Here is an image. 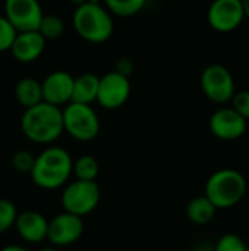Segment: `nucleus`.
Masks as SVG:
<instances>
[{
  "label": "nucleus",
  "mask_w": 249,
  "mask_h": 251,
  "mask_svg": "<svg viewBox=\"0 0 249 251\" xmlns=\"http://www.w3.org/2000/svg\"><path fill=\"white\" fill-rule=\"evenodd\" d=\"M216 212H217V209L205 196L192 199L186 206V216H188L189 222H192L194 225L210 224L214 219Z\"/></svg>",
  "instance_id": "18"
},
{
  "label": "nucleus",
  "mask_w": 249,
  "mask_h": 251,
  "mask_svg": "<svg viewBox=\"0 0 249 251\" xmlns=\"http://www.w3.org/2000/svg\"><path fill=\"white\" fill-rule=\"evenodd\" d=\"M34 162H35V157L29 151H26V150H19L12 157L13 168L18 172H21V174H31Z\"/></svg>",
  "instance_id": "25"
},
{
  "label": "nucleus",
  "mask_w": 249,
  "mask_h": 251,
  "mask_svg": "<svg viewBox=\"0 0 249 251\" xmlns=\"http://www.w3.org/2000/svg\"><path fill=\"white\" fill-rule=\"evenodd\" d=\"M242 6H244V13H245V18L249 19V0H242Z\"/></svg>",
  "instance_id": "29"
},
{
  "label": "nucleus",
  "mask_w": 249,
  "mask_h": 251,
  "mask_svg": "<svg viewBox=\"0 0 249 251\" xmlns=\"http://www.w3.org/2000/svg\"><path fill=\"white\" fill-rule=\"evenodd\" d=\"M72 165V159L65 149L48 147L35 157L31 178L35 185L44 190H54L69 179Z\"/></svg>",
  "instance_id": "3"
},
{
  "label": "nucleus",
  "mask_w": 249,
  "mask_h": 251,
  "mask_svg": "<svg viewBox=\"0 0 249 251\" xmlns=\"http://www.w3.org/2000/svg\"><path fill=\"white\" fill-rule=\"evenodd\" d=\"M232 107L247 121H249V90L245 91H238L233 94L232 100Z\"/></svg>",
  "instance_id": "26"
},
{
  "label": "nucleus",
  "mask_w": 249,
  "mask_h": 251,
  "mask_svg": "<svg viewBox=\"0 0 249 251\" xmlns=\"http://www.w3.org/2000/svg\"><path fill=\"white\" fill-rule=\"evenodd\" d=\"M211 134L223 141H235L247 132L248 121L242 118L232 106L219 107L208 122Z\"/></svg>",
  "instance_id": "11"
},
{
  "label": "nucleus",
  "mask_w": 249,
  "mask_h": 251,
  "mask_svg": "<svg viewBox=\"0 0 249 251\" xmlns=\"http://www.w3.org/2000/svg\"><path fill=\"white\" fill-rule=\"evenodd\" d=\"M248 190L247 178L242 172L230 168L216 171L205 184V197L217 210H226L238 206Z\"/></svg>",
  "instance_id": "2"
},
{
  "label": "nucleus",
  "mask_w": 249,
  "mask_h": 251,
  "mask_svg": "<svg viewBox=\"0 0 249 251\" xmlns=\"http://www.w3.org/2000/svg\"><path fill=\"white\" fill-rule=\"evenodd\" d=\"M21 129L23 135L34 143H53L63 132L62 109L45 101L31 106L25 109L21 118Z\"/></svg>",
  "instance_id": "1"
},
{
  "label": "nucleus",
  "mask_w": 249,
  "mask_h": 251,
  "mask_svg": "<svg viewBox=\"0 0 249 251\" xmlns=\"http://www.w3.org/2000/svg\"><path fill=\"white\" fill-rule=\"evenodd\" d=\"M63 131L78 141H91L98 135L100 119L91 104L70 101L62 110Z\"/></svg>",
  "instance_id": "5"
},
{
  "label": "nucleus",
  "mask_w": 249,
  "mask_h": 251,
  "mask_svg": "<svg viewBox=\"0 0 249 251\" xmlns=\"http://www.w3.org/2000/svg\"><path fill=\"white\" fill-rule=\"evenodd\" d=\"M73 28L88 43H104L113 34V21L104 6L95 0H87L73 12Z\"/></svg>",
  "instance_id": "4"
},
{
  "label": "nucleus",
  "mask_w": 249,
  "mask_h": 251,
  "mask_svg": "<svg viewBox=\"0 0 249 251\" xmlns=\"http://www.w3.org/2000/svg\"><path fill=\"white\" fill-rule=\"evenodd\" d=\"M208 24L217 32H232L245 19L242 0H213L207 12Z\"/></svg>",
  "instance_id": "10"
},
{
  "label": "nucleus",
  "mask_w": 249,
  "mask_h": 251,
  "mask_svg": "<svg viewBox=\"0 0 249 251\" xmlns=\"http://www.w3.org/2000/svg\"><path fill=\"white\" fill-rule=\"evenodd\" d=\"M132 71H134V63H132L131 59L123 57V59H120V60L117 62V65H116V72H119V74H122V75H125V76H128V78H129V75L132 74Z\"/></svg>",
  "instance_id": "27"
},
{
  "label": "nucleus",
  "mask_w": 249,
  "mask_h": 251,
  "mask_svg": "<svg viewBox=\"0 0 249 251\" xmlns=\"http://www.w3.org/2000/svg\"><path fill=\"white\" fill-rule=\"evenodd\" d=\"M0 251H29V250H26V249H23V247H19V246H7V247L1 249Z\"/></svg>",
  "instance_id": "28"
},
{
  "label": "nucleus",
  "mask_w": 249,
  "mask_h": 251,
  "mask_svg": "<svg viewBox=\"0 0 249 251\" xmlns=\"http://www.w3.org/2000/svg\"><path fill=\"white\" fill-rule=\"evenodd\" d=\"M201 88L204 96L217 104L230 103L235 91V79L232 72L220 65H208L201 74Z\"/></svg>",
  "instance_id": "6"
},
{
  "label": "nucleus",
  "mask_w": 249,
  "mask_h": 251,
  "mask_svg": "<svg viewBox=\"0 0 249 251\" xmlns=\"http://www.w3.org/2000/svg\"><path fill=\"white\" fill-rule=\"evenodd\" d=\"M82 232H84V222L81 216L65 212L54 216L48 222L47 238L51 244L65 247L78 241Z\"/></svg>",
  "instance_id": "12"
},
{
  "label": "nucleus",
  "mask_w": 249,
  "mask_h": 251,
  "mask_svg": "<svg viewBox=\"0 0 249 251\" xmlns=\"http://www.w3.org/2000/svg\"><path fill=\"white\" fill-rule=\"evenodd\" d=\"M43 101L53 106H63L70 103L73 90V76L66 71H54L41 82Z\"/></svg>",
  "instance_id": "13"
},
{
  "label": "nucleus",
  "mask_w": 249,
  "mask_h": 251,
  "mask_svg": "<svg viewBox=\"0 0 249 251\" xmlns=\"http://www.w3.org/2000/svg\"><path fill=\"white\" fill-rule=\"evenodd\" d=\"M16 218H18V213H16L15 204L10 200L1 199L0 200V234L10 229L15 225Z\"/></svg>",
  "instance_id": "22"
},
{
  "label": "nucleus",
  "mask_w": 249,
  "mask_h": 251,
  "mask_svg": "<svg viewBox=\"0 0 249 251\" xmlns=\"http://www.w3.org/2000/svg\"><path fill=\"white\" fill-rule=\"evenodd\" d=\"M98 81L100 76L94 74H82L73 78V90H72V100L75 103L91 104L97 100L98 91Z\"/></svg>",
  "instance_id": "16"
},
{
  "label": "nucleus",
  "mask_w": 249,
  "mask_h": 251,
  "mask_svg": "<svg viewBox=\"0 0 249 251\" xmlns=\"http://www.w3.org/2000/svg\"><path fill=\"white\" fill-rule=\"evenodd\" d=\"M37 31L44 37L45 41L57 40L65 32V22L56 15H43Z\"/></svg>",
  "instance_id": "20"
},
{
  "label": "nucleus",
  "mask_w": 249,
  "mask_h": 251,
  "mask_svg": "<svg viewBox=\"0 0 249 251\" xmlns=\"http://www.w3.org/2000/svg\"><path fill=\"white\" fill-rule=\"evenodd\" d=\"M15 97L21 106L25 109L35 106L43 101V90L41 82L35 78H22L15 85Z\"/></svg>",
  "instance_id": "17"
},
{
  "label": "nucleus",
  "mask_w": 249,
  "mask_h": 251,
  "mask_svg": "<svg viewBox=\"0 0 249 251\" xmlns=\"http://www.w3.org/2000/svg\"><path fill=\"white\" fill-rule=\"evenodd\" d=\"M16 229L19 235L28 243H41L47 238L48 222L37 212H23L16 218Z\"/></svg>",
  "instance_id": "15"
},
{
  "label": "nucleus",
  "mask_w": 249,
  "mask_h": 251,
  "mask_svg": "<svg viewBox=\"0 0 249 251\" xmlns=\"http://www.w3.org/2000/svg\"><path fill=\"white\" fill-rule=\"evenodd\" d=\"M103 1L109 12L122 18H129L139 13L147 4V0H103Z\"/></svg>",
  "instance_id": "19"
},
{
  "label": "nucleus",
  "mask_w": 249,
  "mask_h": 251,
  "mask_svg": "<svg viewBox=\"0 0 249 251\" xmlns=\"http://www.w3.org/2000/svg\"><path fill=\"white\" fill-rule=\"evenodd\" d=\"M68 1H70V3H73V4H81V3H84V1H87V0H68Z\"/></svg>",
  "instance_id": "30"
},
{
  "label": "nucleus",
  "mask_w": 249,
  "mask_h": 251,
  "mask_svg": "<svg viewBox=\"0 0 249 251\" xmlns=\"http://www.w3.org/2000/svg\"><path fill=\"white\" fill-rule=\"evenodd\" d=\"M129 96H131L129 78L113 71L100 78L95 101H98V104L104 109L114 110L122 107L128 101Z\"/></svg>",
  "instance_id": "8"
},
{
  "label": "nucleus",
  "mask_w": 249,
  "mask_h": 251,
  "mask_svg": "<svg viewBox=\"0 0 249 251\" xmlns=\"http://www.w3.org/2000/svg\"><path fill=\"white\" fill-rule=\"evenodd\" d=\"M45 43L47 41L38 31H23L16 34L9 51L18 62L31 63L43 54Z\"/></svg>",
  "instance_id": "14"
},
{
  "label": "nucleus",
  "mask_w": 249,
  "mask_h": 251,
  "mask_svg": "<svg viewBox=\"0 0 249 251\" xmlns=\"http://www.w3.org/2000/svg\"><path fill=\"white\" fill-rule=\"evenodd\" d=\"M72 171L75 172L78 179L95 181L100 168H98V162L95 160V157L85 154V156L78 157V160L72 165Z\"/></svg>",
  "instance_id": "21"
},
{
  "label": "nucleus",
  "mask_w": 249,
  "mask_h": 251,
  "mask_svg": "<svg viewBox=\"0 0 249 251\" xmlns=\"http://www.w3.org/2000/svg\"><path fill=\"white\" fill-rule=\"evenodd\" d=\"M247 251H249V246H248V247H247Z\"/></svg>",
  "instance_id": "32"
},
{
  "label": "nucleus",
  "mask_w": 249,
  "mask_h": 251,
  "mask_svg": "<svg viewBox=\"0 0 249 251\" xmlns=\"http://www.w3.org/2000/svg\"><path fill=\"white\" fill-rule=\"evenodd\" d=\"M43 9L38 0H6L4 18L16 32L37 31L43 18Z\"/></svg>",
  "instance_id": "9"
},
{
  "label": "nucleus",
  "mask_w": 249,
  "mask_h": 251,
  "mask_svg": "<svg viewBox=\"0 0 249 251\" xmlns=\"http://www.w3.org/2000/svg\"><path fill=\"white\" fill-rule=\"evenodd\" d=\"M16 29L10 25V22L0 15V53L7 51L12 47V43L16 37Z\"/></svg>",
  "instance_id": "24"
},
{
  "label": "nucleus",
  "mask_w": 249,
  "mask_h": 251,
  "mask_svg": "<svg viewBox=\"0 0 249 251\" xmlns=\"http://www.w3.org/2000/svg\"><path fill=\"white\" fill-rule=\"evenodd\" d=\"M100 201V188L95 181L76 179L69 184L62 194L65 212L76 216H84L92 212Z\"/></svg>",
  "instance_id": "7"
},
{
  "label": "nucleus",
  "mask_w": 249,
  "mask_h": 251,
  "mask_svg": "<svg viewBox=\"0 0 249 251\" xmlns=\"http://www.w3.org/2000/svg\"><path fill=\"white\" fill-rule=\"evenodd\" d=\"M247 247L248 246L239 235L229 232L217 240L213 251H247Z\"/></svg>",
  "instance_id": "23"
},
{
  "label": "nucleus",
  "mask_w": 249,
  "mask_h": 251,
  "mask_svg": "<svg viewBox=\"0 0 249 251\" xmlns=\"http://www.w3.org/2000/svg\"><path fill=\"white\" fill-rule=\"evenodd\" d=\"M40 251H56L54 249H50V247H47V249H41Z\"/></svg>",
  "instance_id": "31"
}]
</instances>
